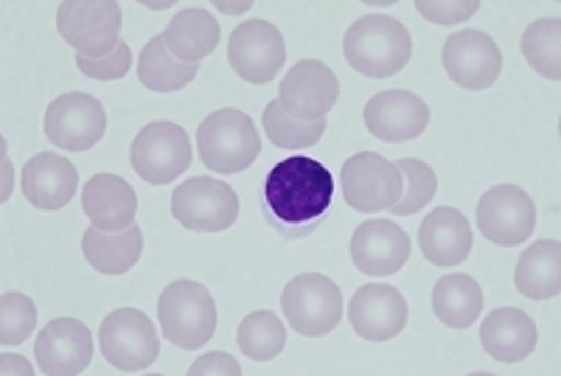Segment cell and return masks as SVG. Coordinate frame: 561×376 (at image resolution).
<instances>
[{
	"label": "cell",
	"instance_id": "1",
	"mask_svg": "<svg viewBox=\"0 0 561 376\" xmlns=\"http://www.w3.org/2000/svg\"><path fill=\"white\" fill-rule=\"evenodd\" d=\"M332 172L304 155L275 163L264 180V217L284 239H304L318 230L332 208Z\"/></svg>",
	"mask_w": 561,
	"mask_h": 376
},
{
	"label": "cell",
	"instance_id": "2",
	"mask_svg": "<svg viewBox=\"0 0 561 376\" xmlns=\"http://www.w3.org/2000/svg\"><path fill=\"white\" fill-rule=\"evenodd\" d=\"M345 62L370 79L396 77L413 57V39L404 23L390 14H365L343 37Z\"/></svg>",
	"mask_w": 561,
	"mask_h": 376
},
{
	"label": "cell",
	"instance_id": "3",
	"mask_svg": "<svg viewBox=\"0 0 561 376\" xmlns=\"http://www.w3.org/2000/svg\"><path fill=\"white\" fill-rule=\"evenodd\" d=\"M203 167L217 174H239L250 169L262 152L259 129L242 110H217L197 129Z\"/></svg>",
	"mask_w": 561,
	"mask_h": 376
},
{
	"label": "cell",
	"instance_id": "4",
	"mask_svg": "<svg viewBox=\"0 0 561 376\" xmlns=\"http://www.w3.org/2000/svg\"><path fill=\"white\" fill-rule=\"evenodd\" d=\"M163 338L183 351L203 349L217 332V304L199 281H174L158 300Z\"/></svg>",
	"mask_w": 561,
	"mask_h": 376
},
{
	"label": "cell",
	"instance_id": "5",
	"mask_svg": "<svg viewBox=\"0 0 561 376\" xmlns=\"http://www.w3.org/2000/svg\"><path fill=\"white\" fill-rule=\"evenodd\" d=\"M284 318L304 338H323L343 320V293L332 278L304 273L293 278L280 295Z\"/></svg>",
	"mask_w": 561,
	"mask_h": 376
},
{
	"label": "cell",
	"instance_id": "6",
	"mask_svg": "<svg viewBox=\"0 0 561 376\" xmlns=\"http://www.w3.org/2000/svg\"><path fill=\"white\" fill-rule=\"evenodd\" d=\"M102 357L122 374H140L152 368L160 354V338L152 320L140 309H115L99 326Z\"/></svg>",
	"mask_w": 561,
	"mask_h": 376
},
{
	"label": "cell",
	"instance_id": "7",
	"mask_svg": "<svg viewBox=\"0 0 561 376\" xmlns=\"http://www.w3.org/2000/svg\"><path fill=\"white\" fill-rule=\"evenodd\" d=\"M57 29L82 57H107L122 45V3L68 0L57 9Z\"/></svg>",
	"mask_w": 561,
	"mask_h": 376
},
{
	"label": "cell",
	"instance_id": "8",
	"mask_svg": "<svg viewBox=\"0 0 561 376\" xmlns=\"http://www.w3.org/2000/svg\"><path fill=\"white\" fill-rule=\"evenodd\" d=\"M135 174L152 185H169L192 167V140L180 124L152 122L140 129L129 152Z\"/></svg>",
	"mask_w": 561,
	"mask_h": 376
},
{
	"label": "cell",
	"instance_id": "9",
	"mask_svg": "<svg viewBox=\"0 0 561 376\" xmlns=\"http://www.w3.org/2000/svg\"><path fill=\"white\" fill-rule=\"evenodd\" d=\"M340 192L359 214L390 210L404 194V178L396 163L377 152H359L340 169Z\"/></svg>",
	"mask_w": 561,
	"mask_h": 376
},
{
	"label": "cell",
	"instance_id": "10",
	"mask_svg": "<svg viewBox=\"0 0 561 376\" xmlns=\"http://www.w3.org/2000/svg\"><path fill=\"white\" fill-rule=\"evenodd\" d=\"M172 217L194 233H222L239 217V197L228 183L192 178L172 194Z\"/></svg>",
	"mask_w": 561,
	"mask_h": 376
},
{
	"label": "cell",
	"instance_id": "11",
	"mask_svg": "<svg viewBox=\"0 0 561 376\" xmlns=\"http://www.w3.org/2000/svg\"><path fill=\"white\" fill-rule=\"evenodd\" d=\"M107 133V110L88 93H65L45 110V135L65 152H88Z\"/></svg>",
	"mask_w": 561,
	"mask_h": 376
},
{
	"label": "cell",
	"instance_id": "12",
	"mask_svg": "<svg viewBox=\"0 0 561 376\" xmlns=\"http://www.w3.org/2000/svg\"><path fill=\"white\" fill-rule=\"evenodd\" d=\"M228 62L250 84H270L287 62L284 34L267 20H248L230 34Z\"/></svg>",
	"mask_w": 561,
	"mask_h": 376
},
{
	"label": "cell",
	"instance_id": "13",
	"mask_svg": "<svg viewBox=\"0 0 561 376\" xmlns=\"http://www.w3.org/2000/svg\"><path fill=\"white\" fill-rule=\"evenodd\" d=\"M340 82L320 59H300L280 79L278 104L295 122H320L337 104Z\"/></svg>",
	"mask_w": 561,
	"mask_h": 376
},
{
	"label": "cell",
	"instance_id": "14",
	"mask_svg": "<svg viewBox=\"0 0 561 376\" xmlns=\"http://www.w3.org/2000/svg\"><path fill=\"white\" fill-rule=\"evenodd\" d=\"M478 228L500 248L523 244L536 228V205L519 185H494L478 203Z\"/></svg>",
	"mask_w": 561,
	"mask_h": 376
},
{
	"label": "cell",
	"instance_id": "15",
	"mask_svg": "<svg viewBox=\"0 0 561 376\" xmlns=\"http://www.w3.org/2000/svg\"><path fill=\"white\" fill-rule=\"evenodd\" d=\"M440 65L460 88L485 90L500 79L503 54L489 34L480 29H466V32L449 34L440 52Z\"/></svg>",
	"mask_w": 561,
	"mask_h": 376
},
{
	"label": "cell",
	"instance_id": "16",
	"mask_svg": "<svg viewBox=\"0 0 561 376\" xmlns=\"http://www.w3.org/2000/svg\"><path fill=\"white\" fill-rule=\"evenodd\" d=\"M410 259V237L393 219H370L351 237V262L370 278L399 273Z\"/></svg>",
	"mask_w": 561,
	"mask_h": 376
},
{
	"label": "cell",
	"instance_id": "17",
	"mask_svg": "<svg viewBox=\"0 0 561 376\" xmlns=\"http://www.w3.org/2000/svg\"><path fill=\"white\" fill-rule=\"evenodd\" d=\"M363 122L385 144H408L427 129L430 107L410 90H385L365 104Z\"/></svg>",
	"mask_w": 561,
	"mask_h": 376
},
{
	"label": "cell",
	"instance_id": "18",
	"mask_svg": "<svg viewBox=\"0 0 561 376\" xmlns=\"http://www.w3.org/2000/svg\"><path fill=\"white\" fill-rule=\"evenodd\" d=\"M34 357L43 374L79 376L93 360V334L82 320L57 318L39 332Z\"/></svg>",
	"mask_w": 561,
	"mask_h": 376
},
{
	"label": "cell",
	"instance_id": "19",
	"mask_svg": "<svg viewBox=\"0 0 561 376\" xmlns=\"http://www.w3.org/2000/svg\"><path fill=\"white\" fill-rule=\"evenodd\" d=\"M351 329L370 343H385L402 334L408 323V300L390 284H365L348 304Z\"/></svg>",
	"mask_w": 561,
	"mask_h": 376
},
{
	"label": "cell",
	"instance_id": "20",
	"mask_svg": "<svg viewBox=\"0 0 561 376\" xmlns=\"http://www.w3.org/2000/svg\"><path fill=\"white\" fill-rule=\"evenodd\" d=\"M474 233L469 219L458 208L440 205L430 210V217L419 228V248L435 267H455L472 253Z\"/></svg>",
	"mask_w": 561,
	"mask_h": 376
},
{
	"label": "cell",
	"instance_id": "21",
	"mask_svg": "<svg viewBox=\"0 0 561 376\" xmlns=\"http://www.w3.org/2000/svg\"><path fill=\"white\" fill-rule=\"evenodd\" d=\"M82 208L93 228L104 230V233H122L135 225L138 194L118 174H96L84 185Z\"/></svg>",
	"mask_w": 561,
	"mask_h": 376
},
{
	"label": "cell",
	"instance_id": "22",
	"mask_svg": "<svg viewBox=\"0 0 561 376\" xmlns=\"http://www.w3.org/2000/svg\"><path fill=\"white\" fill-rule=\"evenodd\" d=\"M79 189L77 167L57 152L34 155L23 169V194L37 210H59Z\"/></svg>",
	"mask_w": 561,
	"mask_h": 376
},
{
	"label": "cell",
	"instance_id": "23",
	"mask_svg": "<svg viewBox=\"0 0 561 376\" xmlns=\"http://www.w3.org/2000/svg\"><path fill=\"white\" fill-rule=\"evenodd\" d=\"M536 323L534 318L517 307L494 309L489 318L480 323V343L485 354L497 363H523L536 349Z\"/></svg>",
	"mask_w": 561,
	"mask_h": 376
},
{
	"label": "cell",
	"instance_id": "24",
	"mask_svg": "<svg viewBox=\"0 0 561 376\" xmlns=\"http://www.w3.org/2000/svg\"><path fill=\"white\" fill-rule=\"evenodd\" d=\"M163 39L174 59L185 65H199V59L214 54L219 45V23L203 7L180 9L163 32Z\"/></svg>",
	"mask_w": 561,
	"mask_h": 376
},
{
	"label": "cell",
	"instance_id": "25",
	"mask_svg": "<svg viewBox=\"0 0 561 376\" xmlns=\"http://www.w3.org/2000/svg\"><path fill=\"white\" fill-rule=\"evenodd\" d=\"M514 284L528 300H550L561 293V242L539 239L519 255Z\"/></svg>",
	"mask_w": 561,
	"mask_h": 376
},
{
	"label": "cell",
	"instance_id": "26",
	"mask_svg": "<svg viewBox=\"0 0 561 376\" xmlns=\"http://www.w3.org/2000/svg\"><path fill=\"white\" fill-rule=\"evenodd\" d=\"M82 253L93 270L104 275H124L138 264L144 253V233L138 225L122 233H104L90 225L82 237Z\"/></svg>",
	"mask_w": 561,
	"mask_h": 376
},
{
	"label": "cell",
	"instance_id": "27",
	"mask_svg": "<svg viewBox=\"0 0 561 376\" xmlns=\"http://www.w3.org/2000/svg\"><path fill=\"white\" fill-rule=\"evenodd\" d=\"M483 289L472 275L449 273L433 287V312L449 329H469L483 312Z\"/></svg>",
	"mask_w": 561,
	"mask_h": 376
},
{
	"label": "cell",
	"instance_id": "28",
	"mask_svg": "<svg viewBox=\"0 0 561 376\" xmlns=\"http://www.w3.org/2000/svg\"><path fill=\"white\" fill-rule=\"evenodd\" d=\"M197 73L199 65H185L172 57L163 34L149 39V43L144 45V52H140L138 79L144 88L154 90V93H178L185 84H192Z\"/></svg>",
	"mask_w": 561,
	"mask_h": 376
},
{
	"label": "cell",
	"instance_id": "29",
	"mask_svg": "<svg viewBox=\"0 0 561 376\" xmlns=\"http://www.w3.org/2000/svg\"><path fill=\"white\" fill-rule=\"evenodd\" d=\"M523 57L539 77L561 79V20L545 18L530 23L523 32Z\"/></svg>",
	"mask_w": 561,
	"mask_h": 376
},
{
	"label": "cell",
	"instance_id": "30",
	"mask_svg": "<svg viewBox=\"0 0 561 376\" xmlns=\"http://www.w3.org/2000/svg\"><path fill=\"white\" fill-rule=\"evenodd\" d=\"M237 343L250 360L267 363V360L278 357L284 345H287V329H284L278 315L253 312L239 323Z\"/></svg>",
	"mask_w": 561,
	"mask_h": 376
},
{
	"label": "cell",
	"instance_id": "31",
	"mask_svg": "<svg viewBox=\"0 0 561 376\" xmlns=\"http://www.w3.org/2000/svg\"><path fill=\"white\" fill-rule=\"evenodd\" d=\"M262 124L270 144H275L278 149H287V152L314 147L325 133V118H320V122H295V118H289V115L280 110L278 99L267 104Z\"/></svg>",
	"mask_w": 561,
	"mask_h": 376
},
{
	"label": "cell",
	"instance_id": "32",
	"mask_svg": "<svg viewBox=\"0 0 561 376\" xmlns=\"http://www.w3.org/2000/svg\"><path fill=\"white\" fill-rule=\"evenodd\" d=\"M396 167H399L404 178V194L390 210H393L396 217H410V214L427 208L433 203L435 192H438V178H435V172L424 160L402 158Z\"/></svg>",
	"mask_w": 561,
	"mask_h": 376
},
{
	"label": "cell",
	"instance_id": "33",
	"mask_svg": "<svg viewBox=\"0 0 561 376\" xmlns=\"http://www.w3.org/2000/svg\"><path fill=\"white\" fill-rule=\"evenodd\" d=\"M37 326V307L23 293H3L0 298V345L26 343Z\"/></svg>",
	"mask_w": 561,
	"mask_h": 376
},
{
	"label": "cell",
	"instance_id": "34",
	"mask_svg": "<svg viewBox=\"0 0 561 376\" xmlns=\"http://www.w3.org/2000/svg\"><path fill=\"white\" fill-rule=\"evenodd\" d=\"M77 65L84 77L99 79V82H115V79L127 77L129 65H133V52H129L127 43H122L107 57H82V54H77Z\"/></svg>",
	"mask_w": 561,
	"mask_h": 376
},
{
	"label": "cell",
	"instance_id": "35",
	"mask_svg": "<svg viewBox=\"0 0 561 376\" xmlns=\"http://www.w3.org/2000/svg\"><path fill=\"white\" fill-rule=\"evenodd\" d=\"M421 18L433 20L438 26H458L463 20L474 18L480 9V0H415Z\"/></svg>",
	"mask_w": 561,
	"mask_h": 376
},
{
	"label": "cell",
	"instance_id": "36",
	"mask_svg": "<svg viewBox=\"0 0 561 376\" xmlns=\"http://www.w3.org/2000/svg\"><path fill=\"white\" fill-rule=\"evenodd\" d=\"M242 376V365L237 360L225 354V351H214V354H205L197 363L188 368V376Z\"/></svg>",
	"mask_w": 561,
	"mask_h": 376
},
{
	"label": "cell",
	"instance_id": "37",
	"mask_svg": "<svg viewBox=\"0 0 561 376\" xmlns=\"http://www.w3.org/2000/svg\"><path fill=\"white\" fill-rule=\"evenodd\" d=\"M0 371H3V374H26V376L34 374V368L28 360L18 357V354H9V351L3 354V357H0Z\"/></svg>",
	"mask_w": 561,
	"mask_h": 376
},
{
	"label": "cell",
	"instance_id": "38",
	"mask_svg": "<svg viewBox=\"0 0 561 376\" xmlns=\"http://www.w3.org/2000/svg\"><path fill=\"white\" fill-rule=\"evenodd\" d=\"M250 7H253V3H217V9H222L225 14H242L248 12Z\"/></svg>",
	"mask_w": 561,
	"mask_h": 376
}]
</instances>
